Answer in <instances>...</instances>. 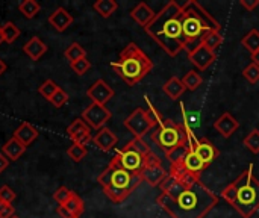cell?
<instances>
[{
  "mask_svg": "<svg viewBox=\"0 0 259 218\" xmlns=\"http://www.w3.org/2000/svg\"><path fill=\"white\" fill-rule=\"evenodd\" d=\"M203 46H206L209 50H215L222 42H223V35L220 33V30H212V32H208L203 38H202V41H200Z\"/></svg>",
  "mask_w": 259,
  "mask_h": 218,
  "instance_id": "1f68e13d",
  "label": "cell"
},
{
  "mask_svg": "<svg viewBox=\"0 0 259 218\" xmlns=\"http://www.w3.org/2000/svg\"><path fill=\"white\" fill-rule=\"evenodd\" d=\"M70 67H71V70H73L77 76H83V74L91 68V62H90L87 58H83V59H79V61L70 64Z\"/></svg>",
  "mask_w": 259,
  "mask_h": 218,
  "instance_id": "8d00e7d4",
  "label": "cell"
},
{
  "mask_svg": "<svg viewBox=\"0 0 259 218\" xmlns=\"http://www.w3.org/2000/svg\"><path fill=\"white\" fill-rule=\"evenodd\" d=\"M2 33H3V41L8 42V44H12L18 39L20 36V29L12 23V21H8L2 26Z\"/></svg>",
  "mask_w": 259,
  "mask_h": 218,
  "instance_id": "4dcf8cb0",
  "label": "cell"
},
{
  "mask_svg": "<svg viewBox=\"0 0 259 218\" xmlns=\"http://www.w3.org/2000/svg\"><path fill=\"white\" fill-rule=\"evenodd\" d=\"M14 138H17L23 146H30L35 140H36V137H38V130L30 124V123H27V121H23L17 129H15V132H14V135H12Z\"/></svg>",
  "mask_w": 259,
  "mask_h": 218,
  "instance_id": "7402d4cb",
  "label": "cell"
},
{
  "mask_svg": "<svg viewBox=\"0 0 259 218\" xmlns=\"http://www.w3.org/2000/svg\"><path fill=\"white\" fill-rule=\"evenodd\" d=\"M162 90H164V93H165L171 100H178V99L184 94L185 86H184V83H182V79L173 76V77H170V79L164 83Z\"/></svg>",
  "mask_w": 259,
  "mask_h": 218,
  "instance_id": "d4e9b609",
  "label": "cell"
},
{
  "mask_svg": "<svg viewBox=\"0 0 259 218\" xmlns=\"http://www.w3.org/2000/svg\"><path fill=\"white\" fill-rule=\"evenodd\" d=\"M215 58H217L215 53H214L212 50H209L206 46H203L202 42L197 44L194 49H191V50L188 52V59H190V62H191L199 71H203V70H206L211 64H214Z\"/></svg>",
  "mask_w": 259,
  "mask_h": 218,
  "instance_id": "4fadbf2b",
  "label": "cell"
},
{
  "mask_svg": "<svg viewBox=\"0 0 259 218\" xmlns=\"http://www.w3.org/2000/svg\"><path fill=\"white\" fill-rule=\"evenodd\" d=\"M83 211H85L83 200L76 193H73L71 197L56 209V212L62 218H79L83 214Z\"/></svg>",
  "mask_w": 259,
  "mask_h": 218,
  "instance_id": "2e32d148",
  "label": "cell"
},
{
  "mask_svg": "<svg viewBox=\"0 0 259 218\" xmlns=\"http://www.w3.org/2000/svg\"><path fill=\"white\" fill-rule=\"evenodd\" d=\"M97 182L103 188L105 196L112 203H123L143 182L140 175L126 171L117 165L109 164L97 178Z\"/></svg>",
  "mask_w": 259,
  "mask_h": 218,
  "instance_id": "5b68a950",
  "label": "cell"
},
{
  "mask_svg": "<svg viewBox=\"0 0 259 218\" xmlns=\"http://www.w3.org/2000/svg\"><path fill=\"white\" fill-rule=\"evenodd\" d=\"M71 194H73V191H70L67 187H59V188L55 191L53 199H55V202L61 206V205H64V203L71 197Z\"/></svg>",
  "mask_w": 259,
  "mask_h": 218,
  "instance_id": "ab89813d",
  "label": "cell"
},
{
  "mask_svg": "<svg viewBox=\"0 0 259 218\" xmlns=\"http://www.w3.org/2000/svg\"><path fill=\"white\" fill-rule=\"evenodd\" d=\"M93 8H94V11H96L100 17L108 18V17H111V15L117 11L118 5H117L115 0H97V2L93 5Z\"/></svg>",
  "mask_w": 259,
  "mask_h": 218,
  "instance_id": "484cf974",
  "label": "cell"
},
{
  "mask_svg": "<svg viewBox=\"0 0 259 218\" xmlns=\"http://www.w3.org/2000/svg\"><path fill=\"white\" fill-rule=\"evenodd\" d=\"M155 12H153V9L147 5V3H144V2H140L132 11H131V17H132V20L135 21V23H138L140 26H143V27H146L147 24H150L152 23V20L155 18Z\"/></svg>",
  "mask_w": 259,
  "mask_h": 218,
  "instance_id": "ffe728a7",
  "label": "cell"
},
{
  "mask_svg": "<svg viewBox=\"0 0 259 218\" xmlns=\"http://www.w3.org/2000/svg\"><path fill=\"white\" fill-rule=\"evenodd\" d=\"M111 111L103 106V105H97V103H91L88 105L83 112H82V120L94 130H100L102 127H105V124L111 120Z\"/></svg>",
  "mask_w": 259,
  "mask_h": 218,
  "instance_id": "8fae6325",
  "label": "cell"
},
{
  "mask_svg": "<svg viewBox=\"0 0 259 218\" xmlns=\"http://www.w3.org/2000/svg\"><path fill=\"white\" fill-rule=\"evenodd\" d=\"M11 218H18V217H17V215H14V217H11Z\"/></svg>",
  "mask_w": 259,
  "mask_h": 218,
  "instance_id": "c3c4849f",
  "label": "cell"
},
{
  "mask_svg": "<svg viewBox=\"0 0 259 218\" xmlns=\"http://www.w3.org/2000/svg\"><path fill=\"white\" fill-rule=\"evenodd\" d=\"M67 135L71 138V141L74 144H80V146H87V143L93 140V137H91V127L82 118H76L67 127Z\"/></svg>",
  "mask_w": 259,
  "mask_h": 218,
  "instance_id": "9a60e30c",
  "label": "cell"
},
{
  "mask_svg": "<svg viewBox=\"0 0 259 218\" xmlns=\"http://www.w3.org/2000/svg\"><path fill=\"white\" fill-rule=\"evenodd\" d=\"M159 188L156 205L171 218H205L219 203V197L202 181L187 187L167 176Z\"/></svg>",
  "mask_w": 259,
  "mask_h": 218,
  "instance_id": "6da1fadb",
  "label": "cell"
},
{
  "mask_svg": "<svg viewBox=\"0 0 259 218\" xmlns=\"http://www.w3.org/2000/svg\"><path fill=\"white\" fill-rule=\"evenodd\" d=\"M241 5H243V8H246L249 12H252V11H255V8H258L259 6V0H241Z\"/></svg>",
  "mask_w": 259,
  "mask_h": 218,
  "instance_id": "7bdbcfd3",
  "label": "cell"
},
{
  "mask_svg": "<svg viewBox=\"0 0 259 218\" xmlns=\"http://www.w3.org/2000/svg\"><path fill=\"white\" fill-rule=\"evenodd\" d=\"M23 52H24L32 61H39L41 56L47 52V46L41 41V38L32 36V38L23 46Z\"/></svg>",
  "mask_w": 259,
  "mask_h": 218,
  "instance_id": "603a6c76",
  "label": "cell"
},
{
  "mask_svg": "<svg viewBox=\"0 0 259 218\" xmlns=\"http://www.w3.org/2000/svg\"><path fill=\"white\" fill-rule=\"evenodd\" d=\"M243 76H244V79H247V82L256 83V82H259V67L256 64L250 62V64L243 70Z\"/></svg>",
  "mask_w": 259,
  "mask_h": 218,
  "instance_id": "d590c367",
  "label": "cell"
},
{
  "mask_svg": "<svg viewBox=\"0 0 259 218\" xmlns=\"http://www.w3.org/2000/svg\"><path fill=\"white\" fill-rule=\"evenodd\" d=\"M8 165H9V159H8V158L0 152V175L8 168Z\"/></svg>",
  "mask_w": 259,
  "mask_h": 218,
  "instance_id": "ee69618b",
  "label": "cell"
},
{
  "mask_svg": "<svg viewBox=\"0 0 259 218\" xmlns=\"http://www.w3.org/2000/svg\"><path fill=\"white\" fill-rule=\"evenodd\" d=\"M15 215V208L12 203H6L0 200V218H11Z\"/></svg>",
  "mask_w": 259,
  "mask_h": 218,
  "instance_id": "b9f144b4",
  "label": "cell"
},
{
  "mask_svg": "<svg viewBox=\"0 0 259 218\" xmlns=\"http://www.w3.org/2000/svg\"><path fill=\"white\" fill-rule=\"evenodd\" d=\"M243 144L246 149H249L252 153H259V129H253L247 134V137L243 140Z\"/></svg>",
  "mask_w": 259,
  "mask_h": 218,
  "instance_id": "d6a6232c",
  "label": "cell"
},
{
  "mask_svg": "<svg viewBox=\"0 0 259 218\" xmlns=\"http://www.w3.org/2000/svg\"><path fill=\"white\" fill-rule=\"evenodd\" d=\"M59 88H61V86H59V85H56V82H55V80L47 79L46 82H42V83L39 85L38 93H39L46 100H50V99H52V96H53Z\"/></svg>",
  "mask_w": 259,
  "mask_h": 218,
  "instance_id": "836d02e7",
  "label": "cell"
},
{
  "mask_svg": "<svg viewBox=\"0 0 259 218\" xmlns=\"http://www.w3.org/2000/svg\"><path fill=\"white\" fill-rule=\"evenodd\" d=\"M87 147L85 146H80V144H71L67 150V155L68 158L73 161V162H80L85 156H87Z\"/></svg>",
  "mask_w": 259,
  "mask_h": 218,
  "instance_id": "e575fe53",
  "label": "cell"
},
{
  "mask_svg": "<svg viewBox=\"0 0 259 218\" xmlns=\"http://www.w3.org/2000/svg\"><path fill=\"white\" fill-rule=\"evenodd\" d=\"M140 176H141L143 182H146L147 185L156 188V187H159L167 179L168 171L164 168V165L161 162V158L152 150L150 155L146 159V164H144Z\"/></svg>",
  "mask_w": 259,
  "mask_h": 218,
  "instance_id": "30bf717a",
  "label": "cell"
},
{
  "mask_svg": "<svg viewBox=\"0 0 259 218\" xmlns=\"http://www.w3.org/2000/svg\"><path fill=\"white\" fill-rule=\"evenodd\" d=\"M55 108H62L67 102H68V94L62 90V88H59L53 96H52V99L49 100Z\"/></svg>",
  "mask_w": 259,
  "mask_h": 218,
  "instance_id": "74e56055",
  "label": "cell"
},
{
  "mask_svg": "<svg viewBox=\"0 0 259 218\" xmlns=\"http://www.w3.org/2000/svg\"><path fill=\"white\" fill-rule=\"evenodd\" d=\"M87 96L91 99V103H97V105L106 106V103L114 97V90L103 79H97L87 90Z\"/></svg>",
  "mask_w": 259,
  "mask_h": 218,
  "instance_id": "5bb4252c",
  "label": "cell"
},
{
  "mask_svg": "<svg viewBox=\"0 0 259 218\" xmlns=\"http://www.w3.org/2000/svg\"><path fill=\"white\" fill-rule=\"evenodd\" d=\"M193 135V130H190L184 123H175L173 120L161 118L158 126L153 129L152 140L167 156L175 150L187 147Z\"/></svg>",
  "mask_w": 259,
  "mask_h": 218,
  "instance_id": "8992f818",
  "label": "cell"
},
{
  "mask_svg": "<svg viewBox=\"0 0 259 218\" xmlns=\"http://www.w3.org/2000/svg\"><path fill=\"white\" fill-rule=\"evenodd\" d=\"M93 143H94L96 147L100 149L102 152H111V150L117 146L118 138H117V135H115L111 129L102 127V129L97 130L96 135L93 137Z\"/></svg>",
  "mask_w": 259,
  "mask_h": 218,
  "instance_id": "ac0fdd59",
  "label": "cell"
},
{
  "mask_svg": "<svg viewBox=\"0 0 259 218\" xmlns=\"http://www.w3.org/2000/svg\"><path fill=\"white\" fill-rule=\"evenodd\" d=\"M222 196H223V199H225L231 206H234V203H235V200H237V185H235V182H231V184L223 190Z\"/></svg>",
  "mask_w": 259,
  "mask_h": 218,
  "instance_id": "f35d334b",
  "label": "cell"
},
{
  "mask_svg": "<svg viewBox=\"0 0 259 218\" xmlns=\"http://www.w3.org/2000/svg\"><path fill=\"white\" fill-rule=\"evenodd\" d=\"M18 11L26 17V18H33L39 11H41V6L39 3H36L35 0H23L18 3Z\"/></svg>",
  "mask_w": 259,
  "mask_h": 218,
  "instance_id": "f546056e",
  "label": "cell"
},
{
  "mask_svg": "<svg viewBox=\"0 0 259 218\" xmlns=\"http://www.w3.org/2000/svg\"><path fill=\"white\" fill-rule=\"evenodd\" d=\"M26 146H23L17 138H11L5 146H3V149H2V153L9 159V161H18L21 156H23V153L26 152Z\"/></svg>",
  "mask_w": 259,
  "mask_h": 218,
  "instance_id": "cb8c5ba5",
  "label": "cell"
},
{
  "mask_svg": "<svg viewBox=\"0 0 259 218\" xmlns=\"http://www.w3.org/2000/svg\"><path fill=\"white\" fill-rule=\"evenodd\" d=\"M182 83H184L185 90H188V91H196V90L203 83V77L200 76L199 71L191 70V71H188V73L182 77Z\"/></svg>",
  "mask_w": 259,
  "mask_h": 218,
  "instance_id": "f1b7e54d",
  "label": "cell"
},
{
  "mask_svg": "<svg viewBox=\"0 0 259 218\" xmlns=\"http://www.w3.org/2000/svg\"><path fill=\"white\" fill-rule=\"evenodd\" d=\"M191 146H193V150L196 152V155L208 165H211L220 155L219 149L208 140V138H200L197 140L194 135L191 137Z\"/></svg>",
  "mask_w": 259,
  "mask_h": 218,
  "instance_id": "7c38bea8",
  "label": "cell"
},
{
  "mask_svg": "<svg viewBox=\"0 0 259 218\" xmlns=\"http://www.w3.org/2000/svg\"><path fill=\"white\" fill-rule=\"evenodd\" d=\"M240 127V121L232 117V114L225 112L223 115H220L217 118V121L214 123V129L223 137V138H231Z\"/></svg>",
  "mask_w": 259,
  "mask_h": 218,
  "instance_id": "e0dca14e",
  "label": "cell"
},
{
  "mask_svg": "<svg viewBox=\"0 0 259 218\" xmlns=\"http://www.w3.org/2000/svg\"><path fill=\"white\" fill-rule=\"evenodd\" d=\"M3 42V33H2V26H0V44Z\"/></svg>",
  "mask_w": 259,
  "mask_h": 218,
  "instance_id": "7dc6e473",
  "label": "cell"
},
{
  "mask_svg": "<svg viewBox=\"0 0 259 218\" xmlns=\"http://www.w3.org/2000/svg\"><path fill=\"white\" fill-rule=\"evenodd\" d=\"M241 44L244 49H247V52H250V55L256 53L259 50V30L258 29H252L250 32H247V35L243 36Z\"/></svg>",
  "mask_w": 259,
  "mask_h": 218,
  "instance_id": "83f0119b",
  "label": "cell"
},
{
  "mask_svg": "<svg viewBox=\"0 0 259 218\" xmlns=\"http://www.w3.org/2000/svg\"><path fill=\"white\" fill-rule=\"evenodd\" d=\"M182 29L185 36V50L190 52L202 38L212 30H220V23L199 2L190 0L182 6Z\"/></svg>",
  "mask_w": 259,
  "mask_h": 218,
  "instance_id": "3957f363",
  "label": "cell"
},
{
  "mask_svg": "<svg viewBox=\"0 0 259 218\" xmlns=\"http://www.w3.org/2000/svg\"><path fill=\"white\" fill-rule=\"evenodd\" d=\"M111 68L129 86H134L153 70V62L135 42H129L120 52L118 61L111 64Z\"/></svg>",
  "mask_w": 259,
  "mask_h": 218,
  "instance_id": "277c9868",
  "label": "cell"
},
{
  "mask_svg": "<svg viewBox=\"0 0 259 218\" xmlns=\"http://www.w3.org/2000/svg\"><path fill=\"white\" fill-rule=\"evenodd\" d=\"M184 165L187 167L188 171H191L193 175H196L199 178L203 173V170H206V164L193 150L191 140H190V144H188V149H187V153H185V158H184Z\"/></svg>",
  "mask_w": 259,
  "mask_h": 218,
  "instance_id": "44dd1931",
  "label": "cell"
},
{
  "mask_svg": "<svg viewBox=\"0 0 259 218\" xmlns=\"http://www.w3.org/2000/svg\"><path fill=\"white\" fill-rule=\"evenodd\" d=\"M49 23L55 30L64 32L73 24V15L65 8H58L49 15Z\"/></svg>",
  "mask_w": 259,
  "mask_h": 218,
  "instance_id": "d6986e66",
  "label": "cell"
},
{
  "mask_svg": "<svg viewBox=\"0 0 259 218\" xmlns=\"http://www.w3.org/2000/svg\"><path fill=\"white\" fill-rule=\"evenodd\" d=\"M149 106H150V111L147 109H143V108H137L126 120H124V127L134 135V138H143L150 132L153 130L156 126H158V121L161 120V115L159 112L153 108V105L150 103L149 99H146Z\"/></svg>",
  "mask_w": 259,
  "mask_h": 218,
  "instance_id": "9c48e42d",
  "label": "cell"
},
{
  "mask_svg": "<svg viewBox=\"0 0 259 218\" xmlns=\"http://www.w3.org/2000/svg\"><path fill=\"white\" fill-rule=\"evenodd\" d=\"M252 62H253V64H256V65L259 67V50L256 52V53H253V55H252Z\"/></svg>",
  "mask_w": 259,
  "mask_h": 218,
  "instance_id": "f6af8a7d",
  "label": "cell"
},
{
  "mask_svg": "<svg viewBox=\"0 0 259 218\" xmlns=\"http://www.w3.org/2000/svg\"><path fill=\"white\" fill-rule=\"evenodd\" d=\"M144 29L167 55L178 56L185 50L187 44L182 29V6L178 2H168Z\"/></svg>",
  "mask_w": 259,
  "mask_h": 218,
  "instance_id": "7a4b0ae2",
  "label": "cell"
},
{
  "mask_svg": "<svg viewBox=\"0 0 259 218\" xmlns=\"http://www.w3.org/2000/svg\"><path fill=\"white\" fill-rule=\"evenodd\" d=\"M64 56H65V59H67L70 64H73V62H76V61H79V59L87 58V50H85L79 42H71V44L65 49Z\"/></svg>",
  "mask_w": 259,
  "mask_h": 218,
  "instance_id": "4316f807",
  "label": "cell"
},
{
  "mask_svg": "<svg viewBox=\"0 0 259 218\" xmlns=\"http://www.w3.org/2000/svg\"><path fill=\"white\" fill-rule=\"evenodd\" d=\"M235 185L237 200L232 208L243 218H250L259 211V181L253 175V164L235 179Z\"/></svg>",
  "mask_w": 259,
  "mask_h": 218,
  "instance_id": "52a82bcc",
  "label": "cell"
},
{
  "mask_svg": "<svg viewBox=\"0 0 259 218\" xmlns=\"http://www.w3.org/2000/svg\"><path fill=\"white\" fill-rule=\"evenodd\" d=\"M15 199H17V194H15L8 185H3V187L0 188V200H2V202L12 203Z\"/></svg>",
  "mask_w": 259,
  "mask_h": 218,
  "instance_id": "60d3db41",
  "label": "cell"
},
{
  "mask_svg": "<svg viewBox=\"0 0 259 218\" xmlns=\"http://www.w3.org/2000/svg\"><path fill=\"white\" fill-rule=\"evenodd\" d=\"M5 71H6V64H5V62H3V61L0 59V76H2V74H3Z\"/></svg>",
  "mask_w": 259,
  "mask_h": 218,
  "instance_id": "bcb514c9",
  "label": "cell"
},
{
  "mask_svg": "<svg viewBox=\"0 0 259 218\" xmlns=\"http://www.w3.org/2000/svg\"><path fill=\"white\" fill-rule=\"evenodd\" d=\"M150 152H152L150 146L143 138H134L115 153V156L111 159L109 164L117 165L134 175H141V170Z\"/></svg>",
  "mask_w": 259,
  "mask_h": 218,
  "instance_id": "ba28073f",
  "label": "cell"
}]
</instances>
